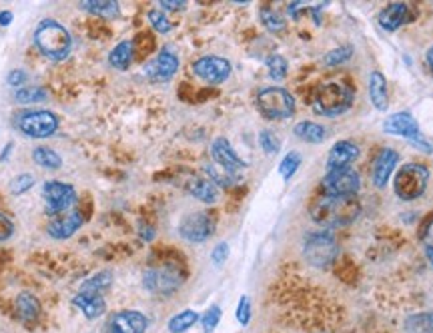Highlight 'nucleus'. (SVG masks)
Masks as SVG:
<instances>
[{"mask_svg": "<svg viewBox=\"0 0 433 333\" xmlns=\"http://www.w3.org/2000/svg\"><path fill=\"white\" fill-rule=\"evenodd\" d=\"M361 207L355 197H335V195H321L311 205V217L319 225L343 227L355 221Z\"/></svg>", "mask_w": 433, "mask_h": 333, "instance_id": "obj_1", "label": "nucleus"}, {"mask_svg": "<svg viewBox=\"0 0 433 333\" xmlns=\"http://www.w3.org/2000/svg\"><path fill=\"white\" fill-rule=\"evenodd\" d=\"M34 44L46 58L64 61L71 53L73 39L61 22L53 21V19H44L43 22H39V26L34 31Z\"/></svg>", "mask_w": 433, "mask_h": 333, "instance_id": "obj_2", "label": "nucleus"}, {"mask_svg": "<svg viewBox=\"0 0 433 333\" xmlns=\"http://www.w3.org/2000/svg\"><path fill=\"white\" fill-rule=\"evenodd\" d=\"M353 101H355V93L351 86L341 81H331L327 85L319 86L315 101H313V108L319 115L339 117L351 108Z\"/></svg>", "mask_w": 433, "mask_h": 333, "instance_id": "obj_3", "label": "nucleus"}, {"mask_svg": "<svg viewBox=\"0 0 433 333\" xmlns=\"http://www.w3.org/2000/svg\"><path fill=\"white\" fill-rule=\"evenodd\" d=\"M427 183H429V169L419 163H407L395 175L393 189L402 201H415L425 193Z\"/></svg>", "mask_w": 433, "mask_h": 333, "instance_id": "obj_4", "label": "nucleus"}, {"mask_svg": "<svg viewBox=\"0 0 433 333\" xmlns=\"http://www.w3.org/2000/svg\"><path fill=\"white\" fill-rule=\"evenodd\" d=\"M257 108L269 121H285L295 113V98L281 86H267L257 95Z\"/></svg>", "mask_w": 433, "mask_h": 333, "instance_id": "obj_5", "label": "nucleus"}, {"mask_svg": "<svg viewBox=\"0 0 433 333\" xmlns=\"http://www.w3.org/2000/svg\"><path fill=\"white\" fill-rule=\"evenodd\" d=\"M14 127L26 137L46 139L58 129V117L53 111H21L14 117Z\"/></svg>", "mask_w": 433, "mask_h": 333, "instance_id": "obj_6", "label": "nucleus"}, {"mask_svg": "<svg viewBox=\"0 0 433 333\" xmlns=\"http://www.w3.org/2000/svg\"><path fill=\"white\" fill-rule=\"evenodd\" d=\"M383 129H385V133H389V135L412 140L417 149L425 150V153H433V147L422 137L419 123L413 118L412 113H395V115H391V117L385 118Z\"/></svg>", "mask_w": 433, "mask_h": 333, "instance_id": "obj_7", "label": "nucleus"}, {"mask_svg": "<svg viewBox=\"0 0 433 333\" xmlns=\"http://www.w3.org/2000/svg\"><path fill=\"white\" fill-rule=\"evenodd\" d=\"M43 197L46 203V215L58 217L71 211L73 205L76 203V191L74 187L61 181H49L43 187Z\"/></svg>", "mask_w": 433, "mask_h": 333, "instance_id": "obj_8", "label": "nucleus"}, {"mask_svg": "<svg viewBox=\"0 0 433 333\" xmlns=\"http://www.w3.org/2000/svg\"><path fill=\"white\" fill-rule=\"evenodd\" d=\"M337 245L329 233H311L305 239V247H303L307 261L317 265V267L329 265L333 259L337 257Z\"/></svg>", "mask_w": 433, "mask_h": 333, "instance_id": "obj_9", "label": "nucleus"}, {"mask_svg": "<svg viewBox=\"0 0 433 333\" xmlns=\"http://www.w3.org/2000/svg\"><path fill=\"white\" fill-rule=\"evenodd\" d=\"M323 189H325V195L355 197L361 189V179L357 171H353V169L327 171V175L323 177Z\"/></svg>", "mask_w": 433, "mask_h": 333, "instance_id": "obj_10", "label": "nucleus"}, {"mask_svg": "<svg viewBox=\"0 0 433 333\" xmlns=\"http://www.w3.org/2000/svg\"><path fill=\"white\" fill-rule=\"evenodd\" d=\"M183 283V275L179 269L175 267H157L148 269L143 277V285L145 290L151 293H159V295H167V293H175Z\"/></svg>", "mask_w": 433, "mask_h": 333, "instance_id": "obj_11", "label": "nucleus"}, {"mask_svg": "<svg viewBox=\"0 0 433 333\" xmlns=\"http://www.w3.org/2000/svg\"><path fill=\"white\" fill-rule=\"evenodd\" d=\"M193 73L209 85H221L231 76V63L221 56H201L193 63Z\"/></svg>", "mask_w": 433, "mask_h": 333, "instance_id": "obj_12", "label": "nucleus"}, {"mask_svg": "<svg viewBox=\"0 0 433 333\" xmlns=\"http://www.w3.org/2000/svg\"><path fill=\"white\" fill-rule=\"evenodd\" d=\"M180 237L187 239L190 243H203L213 235L215 223L207 213H190L180 221Z\"/></svg>", "mask_w": 433, "mask_h": 333, "instance_id": "obj_13", "label": "nucleus"}, {"mask_svg": "<svg viewBox=\"0 0 433 333\" xmlns=\"http://www.w3.org/2000/svg\"><path fill=\"white\" fill-rule=\"evenodd\" d=\"M179 71V56L170 48H163L153 63H148L147 75L153 83H167Z\"/></svg>", "mask_w": 433, "mask_h": 333, "instance_id": "obj_14", "label": "nucleus"}, {"mask_svg": "<svg viewBox=\"0 0 433 333\" xmlns=\"http://www.w3.org/2000/svg\"><path fill=\"white\" fill-rule=\"evenodd\" d=\"M211 155H213V161H215V165L223 167L225 171L237 173L247 167V163H245L243 159H241V157L235 153V149L231 147V143H229L227 139H223V137L213 140Z\"/></svg>", "mask_w": 433, "mask_h": 333, "instance_id": "obj_15", "label": "nucleus"}, {"mask_svg": "<svg viewBox=\"0 0 433 333\" xmlns=\"http://www.w3.org/2000/svg\"><path fill=\"white\" fill-rule=\"evenodd\" d=\"M397 163H399V155H397L395 150L387 149V147L381 149L379 153H377V157H375V161H373V167H371L373 185L383 189V187L387 185V181L391 179L393 171H395Z\"/></svg>", "mask_w": 433, "mask_h": 333, "instance_id": "obj_16", "label": "nucleus"}, {"mask_svg": "<svg viewBox=\"0 0 433 333\" xmlns=\"http://www.w3.org/2000/svg\"><path fill=\"white\" fill-rule=\"evenodd\" d=\"M83 223H85V219L81 215V211L71 209V211H66L63 215L53 217V221L49 223L46 231L54 239H68V237H73L83 227Z\"/></svg>", "mask_w": 433, "mask_h": 333, "instance_id": "obj_17", "label": "nucleus"}, {"mask_svg": "<svg viewBox=\"0 0 433 333\" xmlns=\"http://www.w3.org/2000/svg\"><path fill=\"white\" fill-rule=\"evenodd\" d=\"M360 157V147L351 140H339L335 143L327 155V171L339 169H351V163Z\"/></svg>", "mask_w": 433, "mask_h": 333, "instance_id": "obj_18", "label": "nucleus"}, {"mask_svg": "<svg viewBox=\"0 0 433 333\" xmlns=\"http://www.w3.org/2000/svg\"><path fill=\"white\" fill-rule=\"evenodd\" d=\"M147 327V315H143L141 312H118L108 323L111 333H145Z\"/></svg>", "mask_w": 433, "mask_h": 333, "instance_id": "obj_19", "label": "nucleus"}, {"mask_svg": "<svg viewBox=\"0 0 433 333\" xmlns=\"http://www.w3.org/2000/svg\"><path fill=\"white\" fill-rule=\"evenodd\" d=\"M73 303L85 313L86 319H98L106 312V301L98 293H83L78 291L73 297Z\"/></svg>", "mask_w": 433, "mask_h": 333, "instance_id": "obj_20", "label": "nucleus"}, {"mask_svg": "<svg viewBox=\"0 0 433 333\" xmlns=\"http://www.w3.org/2000/svg\"><path fill=\"white\" fill-rule=\"evenodd\" d=\"M407 16H409L407 4H403V2L387 4V6L379 12L381 29L387 31V33H393V31H397V29L402 26L403 22L407 21Z\"/></svg>", "mask_w": 433, "mask_h": 333, "instance_id": "obj_21", "label": "nucleus"}, {"mask_svg": "<svg viewBox=\"0 0 433 333\" xmlns=\"http://www.w3.org/2000/svg\"><path fill=\"white\" fill-rule=\"evenodd\" d=\"M189 193L201 201V203H217L219 201V187L213 183L211 179H205V177H195L190 179L187 185Z\"/></svg>", "mask_w": 433, "mask_h": 333, "instance_id": "obj_22", "label": "nucleus"}, {"mask_svg": "<svg viewBox=\"0 0 433 333\" xmlns=\"http://www.w3.org/2000/svg\"><path fill=\"white\" fill-rule=\"evenodd\" d=\"M370 101L377 111H387L389 97H387V81L379 71L371 73L370 76Z\"/></svg>", "mask_w": 433, "mask_h": 333, "instance_id": "obj_23", "label": "nucleus"}, {"mask_svg": "<svg viewBox=\"0 0 433 333\" xmlns=\"http://www.w3.org/2000/svg\"><path fill=\"white\" fill-rule=\"evenodd\" d=\"M16 307V315L21 317L22 322H34L41 315V301L36 299L29 291H22L21 295L14 301Z\"/></svg>", "mask_w": 433, "mask_h": 333, "instance_id": "obj_24", "label": "nucleus"}, {"mask_svg": "<svg viewBox=\"0 0 433 333\" xmlns=\"http://www.w3.org/2000/svg\"><path fill=\"white\" fill-rule=\"evenodd\" d=\"M293 130H295L297 139L305 140V143H313V145L323 143V140L327 139L325 129L321 125H317V123H313V121H301V123H297Z\"/></svg>", "mask_w": 433, "mask_h": 333, "instance_id": "obj_25", "label": "nucleus"}, {"mask_svg": "<svg viewBox=\"0 0 433 333\" xmlns=\"http://www.w3.org/2000/svg\"><path fill=\"white\" fill-rule=\"evenodd\" d=\"M133 54H135V46L131 41H123L118 43L108 54V63L118 71H127L131 63H133Z\"/></svg>", "mask_w": 433, "mask_h": 333, "instance_id": "obj_26", "label": "nucleus"}, {"mask_svg": "<svg viewBox=\"0 0 433 333\" xmlns=\"http://www.w3.org/2000/svg\"><path fill=\"white\" fill-rule=\"evenodd\" d=\"M81 6L86 12L96 14V16H103V19H116L121 14L118 2H115V0H85Z\"/></svg>", "mask_w": 433, "mask_h": 333, "instance_id": "obj_27", "label": "nucleus"}, {"mask_svg": "<svg viewBox=\"0 0 433 333\" xmlns=\"http://www.w3.org/2000/svg\"><path fill=\"white\" fill-rule=\"evenodd\" d=\"M32 159L44 169H61L63 167V157L51 147H36L32 153Z\"/></svg>", "mask_w": 433, "mask_h": 333, "instance_id": "obj_28", "label": "nucleus"}, {"mask_svg": "<svg viewBox=\"0 0 433 333\" xmlns=\"http://www.w3.org/2000/svg\"><path fill=\"white\" fill-rule=\"evenodd\" d=\"M199 322V313L193 309H185V312L177 313L175 317H170L169 332L170 333H185L189 332L195 323Z\"/></svg>", "mask_w": 433, "mask_h": 333, "instance_id": "obj_29", "label": "nucleus"}, {"mask_svg": "<svg viewBox=\"0 0 433 333\" xmlns=\"http://www.w3.org/2000/svg\"><path fill=\"white\" fill-rule=\"evenodd\" d=\"M111 283H113V275H111L108 271H103V273L93 275L91 280H86L85 283L81 285V291H83V293H98V295H103V293L111 287Z\"/></svg>", "mask_w": 433, "mask_h": 333, "instance_id": "obj_30", "label": "nucleus"}, {"mask_svg": "<svg viewBox=\"0 0 433 333\" xmlns=\"http://www.w3.org/2000/svg\"><path fill=\"white\" fill-rule=\"evenodd\" d=\"M49 97V93L44 91L43 86H22L21 91H16V103L21 105H32V103H43Z\"/></svg>", "mask_w": 433, "mask_h": 333, "instance_id": "obj_31", "label": "nucleus"}, {"mask_svg": "<svg viewBox=\"0 0 433 333\" xmlns=\"http://www.w3.org/2000/svg\"><path fill=\"white\" fill-rule=\"evenodd\" d=\"M205 173L209 175V179H211L213 183L221 185V187H231V185L237 181V173L225 171L223 167L215 165V163L207 165V167H205Z\"/></svg>", "mask_w": 433, "mask_h": 333, "instance_id": "obj_32", "label": "nucleus"}, {"mask_svg": "<svg viewBox=\"0 0 433 333\" xmlns=\"http://www.w3.org/2000/svg\"><path fill=\"white\" fill-rule=\"evenodd\" d=\"M299 165H301V155L295 153V150L287 153L285 159H283L281 165H279V173H281V177H283L285 181H289V179H291V177H293V175L297 173Z\"/></svg>", "mask_w": 433, "mask_h": 333, "instance_id": "obj_33", "label": "nucleus"}, {"mask_svg": "<svg viewBox=\"0 0 433 333\" xmlns=\"http://www.w3.org/2000/svg\"><path fill=\"white\" fill-rule=\"evenodd\" d=\"M407 329L412 333H433V313L415 315L407 322Z\"/></svg>", "mask_w": 433, "mask_h": 333, "instance_id": "obj_34", "label": "nucleus"}, {"mask_svg": "<svg viewBox=\"0 0 433 333\" xmlns=\"http://www.w3.org/2000/svg\"><path fill=\"white\" fill-rule=\"evenodd\" d=\"M287 66L289 65H287V61L281 54H273V56H269V61H267V71H269V76H271L273 81L285 78Z\"/></svg>", "mask_w": 433, "mask_h": 333, "instance_id": "obj_35", "label": "nucleus"}, {"mask_svg": "<svg viewBox=\"0 0 433 333\" xmlns=\"http://www.w3.org/2000/svg\"><path fill=\"white\" fill-rule=\"evenodd\" d=\"M221 307L219 305H211L207 312L203 313L201 317V327L205 333H213L215 329H217V325H219V322H221Z\"/></svg>", "mask_w": 433, "mask_h": 333, "instance_id": "obj_36", "label": "nucleus"}, {"mask_svg": "<svg viewBox=\"0 0 433 333\" xmlns=\"http://www.w3.org/2000/svg\"><path fill=\"white\" fill-rule=\"evenodd\" d=\"M261 22L265 24V29L271 31V33H281L285 29V21L277 12L271 11V9H263L261 11Z\"/></svg>", "mask_w": 433, "mask_h": 333, "instance_id": "obj_37", "label": "nucleus"}, {"mask_svg": "<svg viewBox=\"0 0 433 333\" xmlns=\"http://www.w3.org/2000/svg\"><path fill=\"white\" fill-rule=\"evenodd\" d=\"M148 22L153 24V29L159 34L170 33V29H173V24H170V21L167 19V14L163 11H157V9L148 11Z\"/></svg>", "mask_w": 433, "mask_h": 333, "instance_id": "obj_38", "label": "nucleus"}, {"mask_svg": "<svg viewBox=\"0 0 433 333\" xmlns=\"http://www.w3.org/2000/svg\"><path fill=\"white\" fill-rule=\"evenodd\" d=\"M351 54H353L351 46H341V48H333V51H329V53L325 54L323 63H325L327 66H337V65H341V63L349 61V58H351Z\"/></svg>", "mask_w": 433, "mask_h": 333, "instance_id": "obj_39", "label": "nucleus"}, {"mask_svg": "<svg viewBox=\"0 0 433 333\" xmlns=\"http://www.w3.org/2000/svg\"><path fill=\"white\" fill-rule=\"evenodd\" d=\"M259 145L263 147L267 155H275L279 150V147H281V140H279V137L275 135L273 130L265 129L259 133Z\"/></svg>", "mask_w": 433, "mask_h": 333, "instance_id": "obj_40", "label": "nucleus"}, {"mask_svg": "<svg viewBox=\"0 0 433 333\" xmlns=\"http://www.w3.org/2000/svg\"><path fill=\"white\" fill-rule=\"evenodd\" d=\"M32 185H34V177L29 175V173H24V175H19V177H14L11 183V193L12 195H22L24 191H29Z\"/></svg>", "mask_w": 433, "mask_h": 333, "instance_id": "obj_41", "label": "nucleus"}, {"mask_svg": "<svg viewBox=\"0 0 433 333\" xmlns=\"http://www.w3.org/2000/svg\"><path fill=\"white\" fill-rule=\"evenodd\" d=\"M251 299L243 295L241 299H239V305H237V312H235V317H237V322L241 323V325H249L251 322Z\"/></svg>", "mask_w": 433, "mask_h": 333, "instance_id": "obj_42", "label": "nucleus"}, {"mask_svg": "<svg viewBox=\"0 0 433 333\" xmlns=\"http://www.w3.org/2000/svg\"><path fill=\"white\" fill-rule=\"evenodd\" d=\"M12 233H14V223L6 215L0 213V241H6L11 239Z\"/></svg>", "mask_w": 433, "mask_h": 333, "instance_id": "obj_43", "label": "nucleus"}, {"mask_svg": "<svg viewBox=\"0 0 433 333\" xmlns=\"http://www.w3.org/2000/svg\"><path fill=\"white\" fill-rule=\"evenodd\" d=\"M227 257H229V245H227V243H219L217 247L213 249L211 259L215 265H223Z\"/></svg>", "mask_w": 433, "mask_h": 333, "instance_id": "obj_44", "label": "nucleus"}, {"mask_svg": "<svg viewBox=\"0 0 433 333\" xmlns=\"http://www.w3.org/2000/svg\"><path fill=\"white\" fill-rule=\"evenodd\" d=\"M26 81H29V76H26V73L21 71V68H14V71H11L9 76H6V83L11 86H22Z\"/></svg>", "mask_w": 433, "mask_h": 333, "instance_id": "obj_45", "label": "nucleus"}, {"mask_svg": "<svg viewBox=\"0 0 433 333\" xmlns=\"http://www.w3.org/2000/svg\"><path fill=\"white\" fill-rule=\"evenodd\" d=\"M161 9H165V11H180V9H185V2L183 0H163Z\"/></svg>", "mask_w": 433, "mask_h": 333, "instance_id": "obj_46", "label": "nucleus"}, {"mask_svg": "<svg viewBox=\"0 0 433 333\" xmlns=\"http://www.w3.org/2000/svg\"><path fill=\"white\" fill-rule=\"evenodd\" d=\"M423 239H425V247H433V223L425 229V235H423Z\"/></svg>", "mask_w": 433, "mask_h": 333, "instance_id": "obj_47", "label": "nucleus"}, {"mask_svg": "<svg viewBox=\"0 0 433 333\" xmlns=\"http://www.w3.org/2000/svg\"><path fill=\"white\" fill-rule=\"evenodd\" d=\"M11 22H12V12L9 11L0 12V24H2V26H6V24H11Z\"/></svg>", "mask_w": 433, "mask_h": 333, "instance_id": "obj_48", "label": "nucleus"}, {"mask_svg": "<svg viewBox=\"0 0 433 333\" xmlns=\"http://www.w3.org/2000/svg\"><path fill=\"white\" fill-rule=\"evenodd\" d=\"M138 233H141V235L145 237V239H147V241H151V239H153V235H155V233H153V229H148L147 225L141 227V229H138Z\"/></svg>", "mask_w": 433, "mask_h": 333, "instance_id": "obj_49", "label": "nucleus"}, {"mask_svg": "<svg viewBox=\"0 0 433 333\" xmlns=\"http://www.w3.org/2000/svg\"><path fill=\"white\" fill-rule=\"evenodd\" d=\"M11 150H12V145H11V143H9V145H6V149H4V153L0 155V161H4V159H6V157L11 155Z\"/></svg>", "mask_w": 433, "mask_h": 333, "instance_id": "obj_50", "label": "nucleus"}, {"mask_svg": "<svg viewBox=\"0 0 433 333\" xmlns=\"http://www.w3.org/2000/svg\"><path fill=\"white\" fill-rule=\"evenodd\" d=\"M427 65L432 66V71H433V46L427 51Z\"/></svg>", "mask_w": 433, "mask_h": 333, "instance_id": "obj_51", "label": "nucleus"}, {"mask_svg": "<svg viewBox=\"0 0 433 333\" xmlns=\"http://www.w3.org/2000/svg\"><path fill=\"white\" fill-rule=\"evenodd\" d=\"M425 255L429 259V263L433 265V247H425Z\"/></svg>", "mask_w": 433, "mask_h": 333, "instance_id": "obj_52", "label": "nucleus"}]
</instances>
